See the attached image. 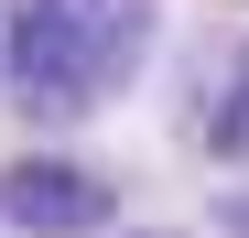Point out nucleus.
Returning a JSON list of instances; mask_svg holds the SVG:
<instances>
[{
  "instance_id": "1",
  "label": "nucleus",
  "mask_w": 249,
  "mask_h": 238,
  "mask_svg": "<svg viewBox=\"0 0 249 238\" xmlns=\"http://www.w3.org/2000/svg\"><path fill=\"white\" fill-rule=\"evenodd\" d=\"M162 0H0V98L22 119H98L152 65Z\"/></svg>"
},
{
  "instance_id": "5",
  "label": "nucleus",
  "mask_w": 249,
  "mask_h": 238,
  "mask_svg": "<svg viewBox=\"0 0 249 238\" xmlns=\"http://www.w3.org/2000/svg\"><path fill=\"white\" fill-rule=\"evenodd\" d=\"M119 238H195V227H119Z\"/></svg>"
},
{
  "instance_id": "3",
  "label": "nucleus",
  "mask_w": 249,
  "mask_h": 238,
  "mask_svg": "<svg viewBox=\"0 0 249 238\" xmlns=\"http://www.w3.org/2000/svg\"><path fill=\"white\" fill-rule=\"evenodd\" d=\"M195 141L217 152L228 173H249V33L228 44V65H217V87H206V108H195Z\"/></svg>"
},
{
  "instance_id": "2",
  "label": "nucleus",
  "mask_w": 249,
  "mask_h": 238,
  "mask_svg": "<svg viewBox=\"0 0 249 238\" xmlns=\"http://www.w3.org/2000/svg\"><path fill=\"white\" fill-rule=\"evenodd\" d=\"M119 217V173L87 152H11L0 163V227L11 238H98Z\"/></svg>"
},
{
  "instance_id": "4",
  "label": "nucleus",
  "mask_w": 249,
  "mask_h": 238,
  "mask_svg": "<svg viewBox=\"0 0 249 238\" xmlns=\"http://www.w3.org/2000/svg\"><path fill=\"white\" fill-rule=\"evenodd\" d=\"M217 238H249V173H238V184L217 195Z\"/></svg>"
}]
</instances>
